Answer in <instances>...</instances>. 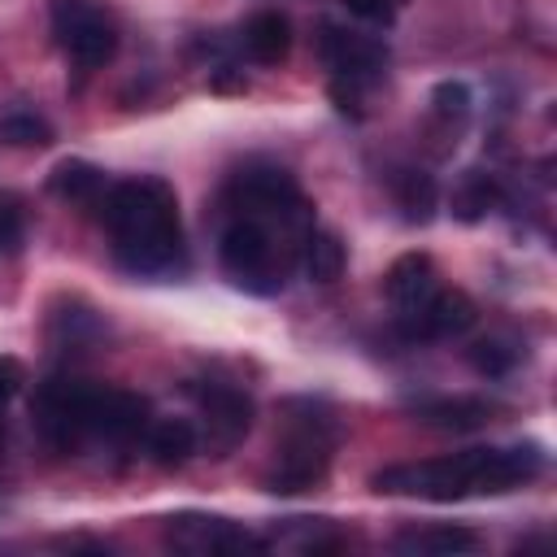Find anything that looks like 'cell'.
Masks as SVG:
<instances>
[{"instance_id": "52a82bcc", "label": "cell", "mask_w": 557, "mask_h": 557, "mask_svg": "<svg viewBox=\"0 0 557 557\" xmlns=\"http://www.w3.org/2000/svg\"><path fill=\"white\" fill-rule=\"evenodd\" d=\"M52 39L78 70H100L117 52V22L96 0H52L48 4Z\"/></svg>"}, {"instance_id": "8fae6325", "label": "cell", "mask_w": 557, "mask_h": 557, "mask_svg": "<svg viewBox=\"0 0 557 557\" xmlns=\"http://www.w3.org/2000/svg\"><path fill=\"white\" fill-rule=\"evenodd\" d=\"M440 287H444V283H440V270H435V261H431L426 252H405V257H396L392 270H387V278H383V292H387L396 318L418 313Z\"/></svg>"}, {"instance_id": "5b68a950", "label": "cell", "mask_w": 557, "mask_h": 557, "mask_svg": "<svg viewBox=\"0 0 557 557\" xmlns=\"http://www.w3.org/2000/svg\"><path fill=\"white\" fill-rule=\"evenodd\" d=\"M339 444V422L331 413V405L313 400V396H296L283 405V426L274 440V461L265 470V492L274 496H300L309 487H318L331 470Z\"/></svg>"}, {"instance_id": "ba28073f", "label": "cell", "mask_w": 557, "mask_h": 557, "mask_svg": "<svg viewBox=\"0 0 557 557\" xmlns=\"http://www.w3.org/2000/svg\"><path fill=\"white\" fill-rule=\"evenodd\" d=\"M187 396L196 400L200 409V440L213 457H226L252 426V396L235 383H222V379H191L187 383Z\"/></svg>"}, {"instance_id": "30bf717a", "label": "cell", "mask_w": 557, "mask_h": 557, "mask_svg": "<svg viewBox=\"0 0 557 557\" xmlns=\"http://www.w3.org/2000/svg\"><path fill=\"white\" fill-rule=\"evenodd\" d=\"M474 318H479V309H474V300H470L466 292L440 287L418 313L396 318V331H400L409 344H431V339H453V335L470 331Z\"/></svg>"}, {"instance_id": "44dd1931", "label": "cell", "mask_w": 557, "mask_h": 557, "mask_svg": "<svg viewBox=\"0 0 557 557\" xmlns=\"http://www.w3.org/2000/svg\"><path fill=\"white\" fill-rule=\"evenodd\" d=\"M466 361H470L479 374H487V379H505V374L518 366V348H513L509 339H496V335H487V339L470 344Z\"/></svg>"}, {"instance_id": "cb8c5ba5", "label": "cell", "mask_w": 557, "mask_h": 557, "mask_svg": "<svg viewBox=\"0 0 557 557\" xmlns=\"http://www.w3.org/2000/svg\"><path fill=\"white\" fill-rule=\"evenodd\" d=\"M344 9H348L352 17H361V22H374V26H392V17H396L400 0H344Z\"/></svg>"}, {"instance_id": "3957f363", "label": "cell", "mask_w": 557, "mask_h": 557, "mask_svg": "<svg viewBox=\"0 0 557 557\" xmlns=\"http://www.w3.org/2000/svg\"><path fill=\"white\" fill-rule=\"evenodd\" d=\"M113 261L135 278H170L187 265L178 196L165 178H122L109 183L100 200Z\"/></svg>"}, {"instance_id": "7402d4cb", "label": "cell", "mask_w": 557, "mask_h": 557, "mask_svg": "<svg viewBox=\"0 0 557 557\" xmlns=\"http://www.w3.org/2000/svg\"><path fill=\"white\" fill-rule=\"evenodd\" d=\"M0 139L17 144V148H44V144H52V126L35 113H13L0 122Z\"/></svg>"}, {"instance_id": "7c38bea8", "label": "cell", "mask_w": 557, "mask_h": 557, "mask_svg": "<svg viewBox=\"0 0 557 557\" xmlns=\"http://www.w3.org/2000/svg\"><path fill=\"white\" fill-rule=\"evenodd\" d=\"M409 409L418 422H426L435 431H479L500 413V405H492L483 396H426V400H413Z\"/></svg>"}, {"instance_id": "7a4b0ae2", "label": "cell", "mask_w": 557, "mask_h": 557, "mask_svg": "<svg viewBox=\"0 0 557 557\" xmlns=\"http://www.w3.org/2000/svg\"><path fill=\"white\" fill-rule=\"evenodd\" d=\"M544 470L540 444H509V448H466L422 461H396L374 470L370 487L379 496H413V500H466V496H505L531 483Z\"/></svg>"}, {"instance_id": "ffe728a7", "label": "cell", "mask_w": 557, "mask_h": 557, "mask_svg": "<svg viewBox=\"0 0 557 557\" xmlns=\"http://www.w3.org/2000/svg\"><path fill=\"white\" fill-rule=\"evenodd\" d=\"M431 117H435L448 135H457V131L466 126V117H470V87L457 83V78L440 83V87L431 91Z\"/></svg>"}, {"instance_id": "e0dca14e", "label": "cell", "mask_w": 557, "mask_h": 557, "mask_svg": "<svg viewBox=\"0 0 557 557\" xmlns=\"http://www.w3.org/2000/svg\"><path fill=\"white\" fill-rule=\"evenodd\" d=\"M144 448H148V457L157 466H183L200 448V435H196V426L187 418H161V422H148Z\"/></svg>"}, {"instance_id": "9c48e42d", "label": "cell", "mask_w": 557, "mask_h": 557, "mask_svg": "<svg viewBox=\"0 0 557 557\" xmlns=\"http://www.w3.org/2000/svg\"><path fill=\"white\" fill-rule=\"evenodd\" d=\"M165 544L187 557H235V553L265 548L261 535H252L226 518H213V513H174L165 522Z\"/></svg>"}, {"instance_id": "6da1fadb", "label": "cell", "mask_w": 557, "mask_h": 557, "mask_svg": "<svg viewBox=\"0 0 557 557\" xmlns=\"http://www.w3.org/2000/svg\"><path fill=\"white\" fill-rule=\"evenodd\" d=\"M226 222L218 231L222 274L248 296H274L300 261V244L313 231V205L283 165L252 161L222 191Z\"/></svg>"}, {"instance_id": "277c9868", "label": "cell", "mask_w": 557, "mask_h": 557, "mask_svg": "<svg viewBox=\"0 0 557 557\" xmlns=\"http://www.w3.org/2000/svg\"><path fill=\"white\" fill-rule=\"evenodd\" d=\"M30 418L39 440L52 453H78L87 440L100 444H131L148 431V400L109 387V383H87V379H44L30 400Z\"/></svg>"}, {"instance_id": "d4e9b609", "label": "cell", "mask_w": 557, "mask_h": 557, "mask_svg": "<svg viewBox=\"0 0 557 557\" xmlns=\"http://www.w3.org/2000/svg\"><path fill=\"white\" fill-rule=\"evenodd\" d=\"M26 383V370L17 357H0V405H9Z\"/></svg>"}, {"instance_id": "8992f818", "label": "cell", "mask_w": 557, "mask_h": 557, "mask_svg": "<svg viewBox=\"0 0 557 557\" xmlns=\"http://www.w3.org/2000/svg\"><path fill=\"white\" fill-rule=\"evenodd\" d=\"M318 57L331 70V100L344 113L361 117V96L370 87H379L383 74H387L383 39H370V35H357V30H344V26L326 22L322 35H318Z\"/></svg>"}, {"instance_id": "603a6c76", "label": "cell", "mask_w": 557, "mask_h": 557, "mask_svg": "<svg viewBox=\"0 0 557 557\" xmlns=\"http://www.w3.org/2000/svg\"><path fill=\"white\" fill-rule=\"evenodd\" d=\"M22 231H26L22 200L17 196H0V252H13L22 244Z\"/></svg>"}, {"instance_id": "ac0fdd59", "label": "cell", "mask_w": 557, "mask_h": 557, "mask_svg": "<svg viewBox=\"0 0 557 557\" xmlns=\"http://www.w3.org/2000/svg\"><path fill=\"white\" fill-rule=\"evenodd\" d=\"M296 265H305V274L313 283H335L344 274V265H348V248H344V239L335 231L313 226L305 235V244H300V261Z\"/></svg>"}, {"instance_id": "9a60e30c", "label": "cell", "mask_w": 557, "mask_h": 557, "mask_svg": "<svg viewBox=\"0 0 557 557\" xmlns=\"http://www.w3.org/2000/svg\"><path fill=\"white\" fill-rule=\"evenodd\" d=\"M48 191H52L57 200H65V205H87V209L96 205V209H100V200H104V191H109V178H104V170H96L91 161L65 157V161L52 165Z\"/></svg>"}, {"instance_id": "5bb4252c", "label": "cell", "mask_w": 557, "mask_h": 557, "mask_svg": "<svg viewBox=\"0 0 557 557\" xmlns=\"http://www.w3.org/2000/svg\"><path fill=\"white\" fill-rule=\"evenodd\" d=\"M474 548H479V535L470 527H405L392 535V553H405V557H457Z\"/></svg>"}, {"instance_id": "4fadbf2b", "label": "cell", "mask_w": 557, "mask_h": 557, "mask_svg": "<svg viewBox=\"0 0 557 557\" xmlns=\"http://www.w3.org/2000/svg\"><path fill=\"white\" fill-rule=\"evenodd\" d=\"M239 48L248 52V61L257 65H283L292 52V22L278 9H261L244 22L239 30Z\"/></svg>"}, {"instance_id": "d6986e66", "label": "cell", "mask_w": 557, "mask_h": 557, "mask_svg": "<svg viewBox=\"0 0 557 557\" xmlns=\"http://www.w3.org/2000/svg\"><path fill=\"white\" fill-rule=\"evenodd\" d=\"M500 200H505V191H500L496 174L466 170L461 183L453 187V218H461V222H483Z\"/></svg>"}, {"instance_id": "2e32d148", "label": "cell", "mask_w": 557, "mask_h": 557, "mask_svg": "<svg viewBox=\"0 0 557 557\" xmlns=\"http://www.w3.org/2000/svg\"><path fill=\"white\" fill-rule=\"evenodd\" d=\"M392 200H396L405 222L426 226L435 218V209H440V183H435V174L405 165V170L392 174Z\"/></svg>"}, {"instance_id": "484cf974", "label": "cell", "mask_w": 557, "mask_h": 557, "mask_svg": "<svg viewBox=\"0 0 557 557\" xmlns=\"http://www.w3.org/2000/svg\"><path fill=\"white\" fill-rule=\"evenodd\" d=\"M0 426H4V405H0Z\"/></svg>"}]
</instances>
